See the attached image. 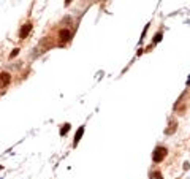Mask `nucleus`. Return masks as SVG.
I'll return each instance as SVG.
<instances>
[{
  "mask_svg": "<svg viewBox=\"0 0 190 179\" xmlns=\"http://www.w3.org/2000/svg\"><path fill=\"white\" fill-rule=\"evenodd\" d=\"M165 154H166V149L165 147H158L155 152H154V160L155 162H158V160H162L165 157Z\"/></svg>",
  "mask_w": 190,
  "mask_h": 179,
  "instance_id": "1",
  "label": "nucleus"
},
{
  "mask_svg": "<svg viewBox=\"0 0 190 179\" xmlns=\"http://www.w3.org/2000/svg\"><path fill=\"white\" fill-rule=\"evenodd\" d=\"M8 82H10V75L5 73V71H3V73H0V87H5Z\"/></svg>",
  "mask_w": 190,
  "mask_h": 179,
  "instance_id": "2",
  "label": "nucleus"
},
{
  "mask_svg": "<svg viewBox=\"0 0 190 179\" xmlns=\"http://www.w3.org/2000/svg\"><path fill=\"white\" fill-rule=\"evenodd\" d=\"M30 27H32L30 24H26V26L22 27V30H21V33H19V35H21V38H24V37H26V35L29 33V30H30Z\"/></svg>",
  "mask_w": 190,
  "mask_h": 179,
  "instance_id": "3",
  "label": "nucleus"
},
{
  "mask_svg": "<svg viewBox=\"0 0 190 179\" xmlns=\"http://www.w3.org/2000/svg\"><path fill=\"white\" fill-rule=\"evenodd\" d=\"M60 37H62V41H67V38L70 37V30H63L60 33Z\"/></svg>",
  "mask_w": 190,
  "mask_h": 179,
  "instance_id": "4",
  "label": "nucleus"
},
{
  "mask_svg": "<svg viewBox=\"0 0 190 179\" xmlns=\"http://www.w3.org/2000/svg\"><path fill=\"white\" fill-rule=\"evenodd\" d=\"M82 132H84V128L81 127V128L78 130V133H76V136H75V144H76V143H78V140H79V136L82 135Z\"/></svg>",
  "mask_w": 190,
  "mask_h": 179,
  "instance_id": "5",
  "label": "nucleus"
}]
</instances>
